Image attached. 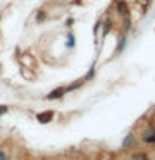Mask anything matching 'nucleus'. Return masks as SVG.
Instances as JSON below:
<instances>
[{
	"instance_id": "nucleus-1",
	"label": "nucleus",
	"mask_w": 155,
	"mask_h": 160,
	"mask_svg": "<svg viewBox=\"0 0 155 160\" xmlns=\"http://www.w3.org/2000/svg\"><path fill=\"white\" fill-rule=\"evenodd\" d=\"M143 140L147 143H155V125L148 123V128L143 132Z\"/></svg>"
},
{
	"instance_id": "nucleus-2",
	"label": "nucleus",
	"mask_w": 155,
	"mask_h": 160,
	"mask_svg": "<svg viewBox=\"0 0 155 160\" xmlns=\"http://www.w3.org/2000/svg\"><path fill=\"white\" fill-rule=\"evenodd\" d=\"M63 93H67V88L60 87V88H55V90H52V92H50V93L47 95V98H48V100L60 98V97H63Z\"/></svg>"
},
{
	"instance_id": "nucleus-3",
	"label": "nucleus",
	"mask_w": 155,
	"mask_h": 160,
	"mask_svg": "<svg viewBox=\"0 0 155 160\" xmlns=\"http://www.w3.org/2000/svg\"><path fill=\"white\" fill-rule=\"evenodd\" d=\"M52 117H53V112H52V110H47V112L38 113V115H37V120H38L40 123H47V122H50V120H52Z\"/></svg>"
},
{
	"instance_id": "nucleus-4",
	"label": "nucleus",
	"mask_w": 155,
	"mask_h": 160,
	"mask_svg": "<svg viewBox=\"0 0 155 160\" xmlns=\"http://www.w3.org/2000/svg\"><path fill=\"white\" fill-rule=\"evenodd\" d=\"M130 160H148V158H147V155H145V153H133Z\"/></svg>"
},
{
	"instance_id": "nucleus-5",
	"label": "nucleus",
	"mask_w": 155,
	"mask_h": 160,
	"mask_svg": "<svg viewBox=\"0 0 155 160\" xmlns=\"http://www.w3.org/2000/svg\"><path fill=\"white\" fill-rule=\"evenodd\" d=\"M132 142H133V133H130V135H127V137H125V140H123V147H128Z\"/></svg>"
},
{
	"instance_id": "nucleus-6",
	"label": "nucleus",
	"mask_w": 155,
	"mask_h": 160,
	"mask_svg": "<svg viewBox=\"0 0 155 160\" xmlns=\"http://www.w3.org/2000/svg\"><path fill=\"white\" fill-rule=\"evenodd\" d=\"M73 43H75V42H73V35L68 33V47H73Z\"/></svg>"
},
{
	"instance_id": "nucleus-7",
	"label": "nucleus",
	"mask_w": 155,
	"mask_h": 160,
	"mask_svg": "<svg viewBox=\"0 0 155 160\" xmlns=\"http://www.w3.org/2000/svg\"><path fill=\"white\" fill-rule=\"evenodd\" d=\"M5 112H7V107H5V105H0V115H3Z\"/></svg>"
},
{
	"instance_id": "nucleus-8",
	"label": "nucleus",
	"mask_w": 155,
	"mask_h": 160,
	"mask_svg": "<svg viewBox=\"0 0 155 160\" xmlns=\"http://www.w3.org/2000/svg\"><path fill=\"white\" fill-rule=\"evenodd\" d=\"M45 18V13L43 12H38V15H37V20H43Z\"/></svg>"
},
{
	"instance_id": "nucleus-9",
	"label": "nucleus",
	"mask_w": 155,
	"mask_h": 160,
	"mask_svg": "<svg viewBox=\"0 0 155 160\" xmlns=\"http://www.w3.org/2000/svg\"><path fill=\"white\" fill-rule=\"evenodd\" d=\"M0 160H5V155H3V152H0Z\"/></svg>"
}]
</instances>
